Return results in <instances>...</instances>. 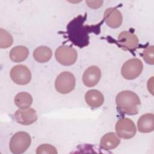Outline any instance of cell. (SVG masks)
Masks as SVG:
<instances>
[{"label":"cell","instance_id":"cell-1","mask_svg":"<svg viewBox=\"0 0 154 154\" xmlns=\"http://www.w3.org/2000/svg\"><path fill=\"white\" fill-rule=\"evenodd\" d=\"M117 108L123 113L128 115H135L138 112L140 100L138 95L129 90L119 93L116 98Z\"/></svg>","mask_w":154,"mask_h":154},{"label":"cell","instance_id":"cell-2","mask_svg":"<svg viewBox=\"0 0 154 154\" xmlns=\"http://www.w3.org/2000/svg\"><path fill=\"white\" fill-rule=\"evenodd\" d=\"M31 138L29 134L24 131L17 132L11 137L10 141V151L14 154H20L25 152L29 147Z\"/></svg>","mask_w":154,"mask_h":154},{"label":"cell","instance_id":"cell-3","mask_svg":"<svg viewBox=\"0 0 154 154\" xmlns=\"http://www.w3.org/2000/svg\"><path fill=\"white\" fill-rule=\"evenodd\" d=\"M76 80L75 76L70 72H63L57 77L55 82L56 90L61 94H67L75 88Z\"/></svg>","mask_w":154,"mask_h":154},{"label":"cell","instance_id":"cell-4","mask_svg":"<svg viewBox=\"0 0 154 154\" xmlns=\"http://www.w3.org/2000/svg\"><path fill=\"white\" fill-rule=\"evenodd\" d=\"M143 64L138 58H131L127 60L122 66L121 73L126 79L131 80L137 78L142 72Z\"/></svg>","mask_w":154,"mask_h":154},{"label":"cell","instance_id":"cell-5","mask_svg":"<svg viewBox=\"0 0 154 154\" xmlns=\"http://www.w3.org/2000/svg\"><path fill=\"white\" fill-rule=\"evenodd\" d=\"M55 57L60 64L64 66H70L76 62L78 54L74 48L69 46L62 45L56 49Z\"/></svg>","mask_w":154,"mask_h":154},{"label":"cell","instance_id":"cell-6","mask_svg":"<svg viewBox=\"0 0 154 154\" xmlns=\"http://www.w3.org/2000/svg\"><path fill=\"white\" fill-rule=\"evenodd\" d=\"M115 129L118 137L124 139H130L134 137L137 132L134 122L127 117L119 119L116 123Z\"/></svg>","mask_w":154,"mask_h":154},{"label":"cell","instance_id":"cell-7","mask_svg":"<svg viewBox=\"0 0 154 154\" xmlns=\"http://www.w3.org/2000/svg\"><path fill=\"white\" fill-rule=\"evenodd\" d=\"M10 75L12 81L18 85L28 84L31 79V73L29 69L23 64L13 67Z\"/></svg>","mask_w":154,"mask_h":154},{"label":"cell","instance_id":"cell-8","mask_svg":"<svg viewBox=\"0 0 154 154\" xmlns=\"http://www.w3.org/2000/svg\"><path fill=\"white\" fill-rule=\"evenodd\" d=\"M16 122L23 125H29L37 120V114L33 108L17 109L14 114Z\"/></svg>","mask_w":154,"mask_h":154},{"label":"cell","instance_id":"cell-9","mask_svg":"<svg viewBox=\"0 0 154 154\" xmlns=\"http://www.w3.org/2000/svg\"><path fill=\"white\" fill-rule=\"evenodd\" d=\"M137 36L127 31L121 32L118 36V43L125 50H134L138 46Z\"/></svg>","mask_w":154,"mask_h":154},{"label":"cell","instance_id":"cell-10","mask_svg":"<svg viewBox=\"0 0 154 154\" xmlns=\"http://www.w3.org/2000/svg\"><path fill=\"white\" fill-rule=\"evenodd\" d=\"M101 77V71L96 66L88 67L84 72L82 76V81L88 87L95 86L99 81Z\"/></svg>","mask_w":154,"mask_h":154},{"label":"cell","instance_id":"cell-11","mask_svg":"<svg viewBox=\"0 0 154 154\" xmlns=\"http://www.w3.org/2000/svg\"><path fill=\"white\" fill-rule=\"evenodd\" d=\"M103 17L106 25L112 28H119L122 23V13L116 8H107L104 12Z\"/></svg>","mask_w":154,"mask_h":154},{"label":"cell","instance_id":"cell-12","mask_svg":"<svg viewBox=\"0 0 154 154\" xmlns=\"http://www.w3.org/2000/svg\"><path fill=\"white\" fill-rule=\"evenodd\" d=\"M138 130L141 133H149L154 130V115L146 113L142 115L137 122Z\"/></svg>","mask_w":154,"mask_h":154},{"label":"cell","instance_id":"cell-13","mask_svg":"<svg viewBox=\"0 0 154 154\" xmlns=\"http://www.w3.org/2000/svg\"><path fill=\"white\" fill-rule=\"evenodd\" d=\"M86 103L91 108L100 107L104 102L103 94L97 90H90L85 94Z\"/></svg>","mask_w":154,"mask_h":154},{"label":"cell","instance_id":"cell-14","mask_svg":"<svg viewBox=\"0 0 154 154\" xmlns=\"http://www.w3.org/2000/svg\"><path fill=\"white\" fill-rule=\"evenodd\" d=\"M120 140L114 132H108L105 134L100 139V146L106 150L116 149L120 144Z\"/></svg>","mask_w":154,"mask_h":154},{"label":"cell","instance_id":"cell-15","mask_svg":"<svg viewBox=\"0 0 154 154\" xmlns=\"http://www.w3.org/2000/svg\"><path fill=\"white\" fill-rule=\"evenodd\" d=\"M28 55L29 50L26 46H17L11 49L9 56L13 61L19 63L25 60Z\"/></svg>","mask_w":154,"mask_h":154},{"label":"cell","instance_id":"cell-16","mask_svg":"<svg viewBox=\"0 0 154 154\" xmlns=\"http://www.w3.org/2000/svg\"><path fill=\"white\" fill-rule=\"evenodd\" d=\"M51 49L47 46H41L37 48L33 52L34 58L38 63H43L48 61L52 57Z\"/></svg>","mask_w":154,"mask_h":154},{"label":"cell","instance_id":"cell-17","mask_svg":"<svg viewBox=\"0 0 154 154\" xmlns=\"http://www.w3.org/2000/svg\"><path fill=\"white\" fill-rule=\"evenodd\" d=\"M32 97L27 92H20L14 97V103L20 109H26L31 105Z\"/></svg>","mask_w":154,"mask_h":154},{"label":"cell","instance_id":"cell-18","mask_svg":"<svg viewBox=\"0 0 154 154\" xmlns=\"http://www.w3.org/2000/svg\"><path fill=\"white\" fill-rule=\"evenodd\" d=\"M13 42L11 35L3 28L0 29V48L2 49L7 48L11 46Z\"/></svg>","mask_w":154,"mask_h":154},{"label":"cell","instance_id":"cell-19","mask_svg":"<svg viewBox=\"0 0 154 154\" xmlns=\"http://www.w3.org/2000/svg\"><path fill=\"white\" fill-rule=\"evenodd\" d=\"M144 60L149 64L153 65L154 64V51L153 46L151 45L147 47L143 53Z\"/></svg>","mask_w":154,"mask_h":154},{"label":"cell","instance_id":"cell-20","mask_svg":"<svg viewBox=\"0 0 154 154\" xmlns=\"http://www.w3.org/2000/svg\"><path fill=\"white\" fill-rule=\"evenodd\" d=\"M36 153L37 154H42V153L56 154L57 153V150L54 146L49 144H44L39 146L37 147Z\"/></svg>","mask_w":154,"mask_h":154}]
</instances>
